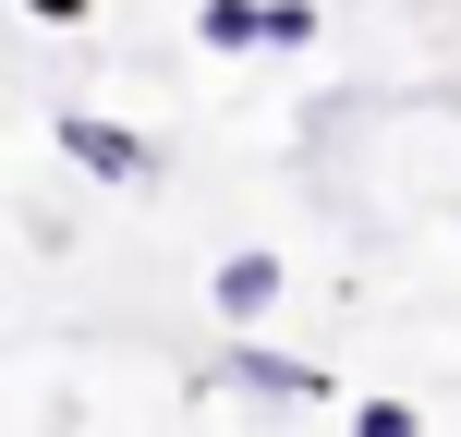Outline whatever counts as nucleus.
I'll use <instances>...</instances> for the list:
<instances>
[{
    "label": "nucleus",
    "instance_id": "obj_1",
    "mask_svg": "<svg viewBox=\"0 0 461 437\" xmlns=\"http://www.w3.org/2000/svg\"><path fill=\"white\" fill-rule=\"evenodd\" d=\"M49 134H61V159L86 170V183H146V170H158V146H146L134 122H110V110H49Z\"/></svg>",
    "mask_w": 461,
    "mask_h": 437
},
{
    "label": "nucleus",
    "instance_id": "obj_2",
    "mask_svg": "<svg viewBox=\"0 0 461 437\" xmlns=\"http://www.w3.org/2000/svg\"><path fill=\"white\" fill-rule=\"evenodd\" d=\"M207 389H255V401H340V389H328V365L267 352V341H230L219 365H207Z\"/></svg>",
    "mask_w": 461,
    "mask_h": 437
},
{
    "label": "nucleus",
    "instance_id": "obj_3",
    "mask_svg": "<svg viewBox=\"0 0 461 437\" xmlns=\"http://www.w3.org/2000/svg\"><path fill=\"white\" fill-rule=\"evenodd\" d=\"M279 292H292V268H279L267 243H243V255H219V268H207V304H219L230 328H255V316H267Z\"/></svg>",
    "mask_w": 461,
    "mask_h": 437
},
{
    "label": "nucleus",
    "instance_id": "obj_4",
    "mask_svg": "<svg viewBox=\"0 0 461 437\" xmlns=\"http://www.w3.org/2000/svg\"><path fill=\"white\" fill-rule=\"evenodd\" d=\"M194 37H207L219 61H243L255 49V0H194Z\"/></svg>",
    "mask_w": 461,
    "mask_h": 437
},
{
    "label": "nucleus",
    "instance_id": "obj_5",
    "mask_svg": "<svg viewBox=\"0 0 461 437\" xmlns=\"http://www.w3.org/2000/svg\"><path fill=\"white\" fill-rule=\"evenodd\" d=\"M255 49H316V0H255Z\"/></svg>",
    "mask_w": 461,
    "mask_h": 437
},
{
    "label": "nucleus",
    "instance_id": "obj_6",
    "mask_svg": "<svg viewBox=\"0 0 461 437\" xmlns=\"http://www.w3.org/2000/svg\"><path fill=\"white\" fill-rule=\"evenodd\" d=\"M352 437H425L413 401H352Z\"/></svg>",
    "mask_w": 461,
    "mask_h": 437
},
{
    "label": "nucleus",
    "instance_id": "obj_7",
    "mask_svg": "<svg viewBox=\"0 0 461 437\" xmlns=\"http://www.w3.org/2000/svg\"><path fill=\"white\" fill-rule=\"evenodd\" d=\"M24 13H37V24H86V0H24Z\"/></svg>",
    "mask_w": 461,
    "mask_h": 437
}]
</instances>
